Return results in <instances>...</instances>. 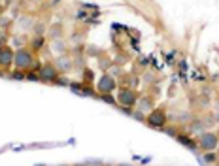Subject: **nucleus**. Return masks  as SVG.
I'll return each mask as SVG.
<instances>
[{
    "label": "nucleus",
    "instance_id": "f257e3e1",
    "mask_svg": "<svg viewBox=\"0 0 219 166\" xmlns=\"http://www.w3.org/2000/svg\"><path fill=\"white\" fill-rule=\"evenodd\" d=\"M214 142H215L214 136H204V147H214Z\"/></svg>",
    "mask_w": 219,
    "mask_h": 166
}]
</instances>
